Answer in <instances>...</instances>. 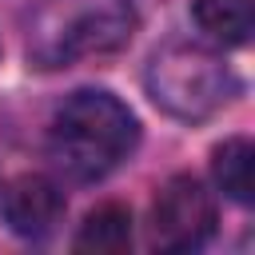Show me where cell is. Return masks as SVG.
Returning a JSON list of instances; mask_svg holds the SVG:
<instances>
[{"mask_svg": "<svg viewBox=\"0 0 255 255\" xmlns=\"http://www.w3.org/2000/svg\"><path fill=\"white\" fill-rule=\"evenodd\" d=\"M76 251H128L131 247V207L108 199L92 207L72 239Z\"/></svg>", "mask_w": 255, "mask_h": 255, "instance_id": "obj_7", "label": "cell"}, {"mask_svg": "<svg viewBox=\"0 0 255 255\" xmlns=\"http://www.w3.org/2000/svg\"><path fill=\"white\" fill-rule=\"evenodd\" d=\"M135 147L139 120L108 88H76L48 120V159L68 183L108 179Z\"/></svg>", "mask_w": 255, "mask_h": 255, "instance_id": "obj_1", "label": "cell"}, {"mask_svg": "<svg viewBox=\"0 0 255 255\" xmlns=\"http://www.w3.org/2000/svg\"><path fill=\"white\" fill-rule=\"evenodd\" d=\"M251 167H255V147H251L247 135H231V139H223V143L211 151L215 187H219L231 203H239V207L251 203Z\"/></svg>", "mask_w": 255, "mask_h": 255, "instance_id": "obj_8", "label": "cell"}, {"mask_svg": "<svg viewBox=\"0 0 255 255\" xmlns=\"http://www.w3.org/2000/svg\"><path fill=\"white\" fill-rule=\"evenodd\" d=\"M135 28V0H36L24 20V48L36 68L56 72L128 48Z\"/></svg>", "mask_w": 255, "mask_h": 255, "instance_id": "obj_2", "label": "cell"}, {"mask_svg": "<svg viewBox=\"0 0 255 255\" xmlns=\"http://www.w3.org/2000/svg\"><path fill=\"white\" fill-rule=\"evenodd\" d=\"M143 88L159 112H167L171 120H183V124H203L239 96V80H235L231 64L219 52L191 44V40L159 44L147 56Z\"/></svg>", "mask_w": 255, "mask_h": 255, "instance_id": "obj_3", "label": "cell"}, {"mask_svg": "<svg viewBox=\"0 0 255 255\" xmlns=\"http://www.w3.org/2000/svg\"><path fill=\"white\" fill-rule=\"evenodd\" d=\"M191 20L207 40L223 48H239L255 32V4L251 0H195Z\"/></svg>", "mask_w": 255, "mask_h": 255, "instance_id": "obj_6", "label": "cell"}, {"mask_svg": "<svg viewBox=\"0 0 255 255\" xmlns=\"http://www.w3.org/2000/svg\"><path fill=\"white\" fill-rule=\"evenodd\" d=\"M0 211H4V223H8L12 235H20V239H48L60 227L64 211H68V195H64V187L52 175L28 171V175H16L4 187Z\"/></svg>", "mask_w": 255, "mask_h": 255, "instance_id": "obj_5", "label": "cell"}, {"mask_svg": "<svg viewBox=\"0 0 255 255\" xmlns=\"http://www.w3.org/2000/svg\"><path fill=\"white\" fill-rule=\"evenodd\" d=\"M215 195L195 175H171L151 199V243L159 251H195L215 235Z\"/></svg>", "mask_w": 255, "mask_h": 255, "instance_id": "obj_4", "label": "cell"}]
</instances>
